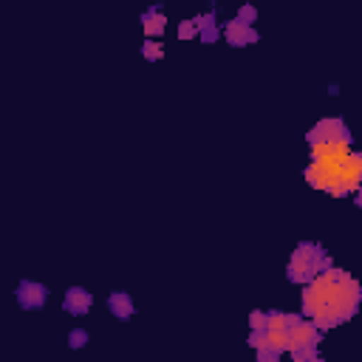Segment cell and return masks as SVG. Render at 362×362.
Here are the masks:
<instances>
[{"label": "cell", "mask_w": 362, "mask_h": 362, "mask_svg": "<svg viewBox=\"0 0 362 362\" xmlns=\"http://www.w3.org/2000/svg\"><path fill=\"white\" fill-rule=\"evenodd\" d=\"M90 305H93V294H90L88 288H82V286H71V288L65 291L62 308H65L68 314L82 317V314H88V311H90Z\"/></svg>", "instance_id": "cell-8"}, {"label": "cell", "mask_w": 362, "mask_h": 362, "mask_svg": "<svg viewBox=\"0 0 362 362\" xmlns=\"http://www.w3.org/2000/svg\"><path fill=\"white\" fill-rule=\"evenodd\" d=\"M305 141L314 144V141H354V139L342 116H325L305 133Z\"/></svg>", "instance_id": "cell-5"}, {"label": "cell", "mask_w": 362, "mask_h": 362, "mask_svg": "<svg viewBox=\"0 0 362 362\" xmlns=\"http://www.w3.org/2000/svg\"><path fill=\"white\" fill-rule=\"evenodd\" d=\"M141 31L147 40H161L167 31V14L161 11V6H150L141 14Z\"/></svg>", "instance_id": "cell-9"}, {"label": "cell", "mask_w": 362, "mask_h": 362, "mask_svg": "<svg viewBox=\"0 0 362 362\" xmlns=\"http://www.w3.org/2000/svg\"><path fill=\"white\" fill-rule=\"evenodd\" d=\"M88 339H90V334H88L85 328H74V331L68 334V345H71V348H82Z\"/></svg>", "instance_id": "cell-15"}, {"label": "cell", "mask_w": 362, "mask_h": 362, "mask_svg": "<svg viewBox=\"0 0 362 362\" xmlns=\"http://www.w3.org/2000/svg\"><path fill=\"white\" fill-rule=\"evenodd\" d=\"M107 308H110V314H113L116 320H122V322L136 314V303L130 300L127 291H110V294H107Z\"/></svg>", "instance_id": "cell-11"}, {"label": "cell", "mask_w": 362, "mask_h": 362, "mask_svg": "<svg viewBox=\"0 0 362 362\" xmlns=\"http://www.w3.org/2000/svg\"><path fill=\"white\" fill-rule=\"evenodd\" d=\"M263 325H266V311H252L249 314V328L252 331H260Z\"/></svg>", "instance_id": "cell-17"}, {"label": "cell", "mask_w": 362, "mask_h": 362, "mask_svg": "<svg viewBox=\"0 0 362 362\" xmlns=\"http://www.w3.org/2000/svg\"><path fill=\"white\" fill-rule=\"evenodd\" d=\"M192 23H195L198 37H201L204 42H215V40L221 37V25H218V14H215V8H209V11H204V14H195Z\"/></svg>", "instance_id": "cell-10"}, {"label": "cell", "mask_w": 362, "mask_h": 362, "mask_svg": "<svg viewBox=\"0 0 362 362\" xmlns=\"http://www.w3.org/2000/svg\"><path fill=\"white\" fill-rule=\"evenodd\" d=\"M238 20H240V23H249V25H252V23L257 20V8H255L252 3H243V6L238 8Z\"/></svg>", "instance_id": "cell-16"}, {"label": "cell", "mask_w": 362, "mask_h": 362, "mask_svg": "<svg viewBox=\"0 0 362 362\" xmlns=\"http://www.w3.org/2000/svg\"><path fill=\"white\" fill-rule=\"evenodd\" d=\"M351 150V141H314L308 144V156L311 158H322V156H342Z\"/></svg>", "instance_id": "cell-12"}, {"label": "cell", "mask_w": 362, "mask_h": 362, "mask_svg": "<svg viewBox=\"0 0 362 362\" xmlns=\"http://www.w3.org/2000/svg\"><path fill=\"white\" fill-rule=\"evenodd\" d=\"M303 178L311 189L328 192L331 198H348L359 192L362 181V153L348 150L342 156H322L311 158L303 170Z\"/></svg>", "instance_id": "cell-2"}, {"label": "cell", "mask_w": 362, "mask_h": 362, "mask_svg": "<svg viewBox=\"0 0 362 362\" xmlns=\"http://www.w3.org/2000/svg\"><path fill=\"white\" fill-rule=\"evenodd\" d=\"M320 339H322V331L308 317L300 314L288 325V348H286V354H291L294 359H314V356H320L317 354Z\"/></svg>", "instance_id": "cell-4"}, {"label": "cell", "mask_w": 362, "mask_h": 362, "mask_svg": "<svg viewBox=\"0 0 362 362\" xmlns=\"http://www.w3.org/2000/svg\"><path fill=\"white\" fill-rule=\"evenodd\" d=\"M198 37V28L192 20H181L178 23V40H195Z\"/></svg>", "instance_id": "cell-14"}, {"label": "cell", "mask_w": 362, "mask_h": 362, "mask_svg": "<svg viewBox=\"0 0 362 362\" xmlns=\"http://www.w3.org/2000/svg\"><path fill=\"white\" fill-rule=\"evenodd\" d=\"M359 300H362L359 280L331 263L328 269L317 272L308 283H303L300 308L303 317H308L320 331H331L356 314Z\"/></svg>", "instance_id": "cell-1"}, {"label": "cell", "mask_w": 362, "mask_h": 362, "mask_svg": "<svg viewBox=\"0 0 362 362\" xmlns=\"http://www.w3.org/2000/svg\"><path fill=\"white\" fill-rule=\"evenodd\" d=\"M221 37H223L232 48H243V45H249V42H257V40H260L257 28H255V25H249V23H240L238 17H232V20H226V23L221 25Z\"/></svg>", "instance_id": "cell-6"}, {"label": "cell", "mask_w": 362, "mask_h": 362, "mask_svg": "<svg viewBox=\"0 0 362 362\" xmlns=\"http://www.w3.org/2000/svg\"><path fill=\"white\" fill-rule=\"evenodd\" d=\"M334 260H331V255L320 246V243H314V240H303V243H297L294 246V252H291V257H288V266H286V277L291 280V283H308L317 272H322V269H328Z\"/></svg>", "instance_id": "cell-3"}, {"label": "cell", "mask_w": 362, "mask_h": 362, "mask_svg": "<svg viewBox=\"0 0 362 362\" xmlns=\"http://www.w3.org/2000/svg\"><path fill=\"white\" fill-rule=\"evenodd\" d=\"M17 303H20V308H25V311H37V308H42V305L48 303V288H45L42 283L23 280V283L17 286Z\"/></svg>", "instance_id": "cell-7"}, {"label": "cell", "mask_w": 362, "mask_h": 362, "mask_svg": "<svg viewBox=\"0 0 362 362\" xmlns=\"http://www.w3.org/2000/svg\"><path fill=\"white\" fill-rule=\"evenodd\" d=\"M141 57H144L147 62H158V59H164V45H161V40H144V45H141Z\"/></svg>", "instance_id": "cell-13"}]
</instances>
